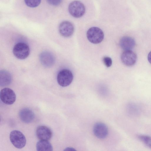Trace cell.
<instances>
[{
  "mask_svg": "<svg viewBox=\"0 0 151 151\" xmlns=\"http://www.w3.org/2000/svg\"><path fill=\"white\" fill-rule=\"evenodd\" d=\"M87 37L90 42L96 44L102 41L104 38V35L101 29L96 27H92L88 30Z\"/></svg>",
  "mask_w": 151,
  "mask_h": 151,
  "instance_id": "cell-1",
  "label": "cell"
},
{
  "mask_svg": "<svg viewBox=\"0 0 151 151\" xmlns=\"http://www.w3.org/2000/svg\"><path fill=\"white\" fill-rule=\"evenodd\" d=\"M10 140L16 148L21 149L24 147L26 144L25 136L20 131L14 130L11 131L10 134Z\"/></svg>",
  "mask_w": 151,
  "mask_h": 151,
  "instance_id": "cell-3",
  "label": "cell"
},
{
  "mask_svg": "<svg viewBox=\"0 0 151 151\" xmlns=\"http://www.w3.org/2000/svg\"><path fill=\"white\" fill-rule=\"evenodd\" d=\"M39 58L42 64L46 67L51 66L55 62V58L53 55L48 52H42L39 55Z\"/></svg>",
  "mask_w": 151,
  "mask_h": 151,
  "instance_id": "cell-11",
  "label": "cell"
},
{
  "mask_svg": "<svg viewBox=\"0 0 151 151\" xmlns=\"http://www.w3.org/2000/svg\"><path fill=\"white\" fill-rule=\"evenodd\" d=\"M47 2L50 5L57 6L59 5L62 0H46Z\"/></svg>",
  "mask_w": 151,
  "mask_h": 151,
  "instance_id": "cell-19",
  "label": "cell"
},
{
  "mask_svg": "<svg viewBox=\"0 0 151 151\" xmlns=\"http://www.w3.org/2000/svg\"><path fill=\"white\" fill-rule=\"evenodd\" d=\"M138 138L146 146L151 149V137L147 135L140 134L137 135Z\"/></svg>",
  "mask_w": 151,
  "mask_h": 151,
  "instance_id": "cell-16",
  "label": "cell"
},
{
  "mask_svg": "<svg viewBox=\"0 0 151 151\" xmlns=\"http://www.w3.org/2000/svg\"><path fill=\"white\" fill-rule=\"evenodd\" d=\"M0 99L2 101L7 105L13 104L16 99V96L13 91L10 88H5L1 90Z\"/></svg>",
  "mask_w": 151,
  "mask_h": 151,
  "instance_id": "cell-6",
  "label": "cell"
},
{
  "mask_svg": "<svg viewBox=\"0 0 151 151\" xmlns=\"http://www.w3.org/2000/svg\"><path fill=\"white\" fill-rule=\"evenodd\" d=\"M36 147L37 151L53 150L52 145L48 140H40L37 142Z\"/></svg>",
  "mask_w": 151,
  "mask_h": 151,
  "instance_id": "cell-15",
  "label": "cell"
},
{
  "mask_svg": "<svg viewBox=\"0 0 151 151\" xmlns=\"http://www.w3.org/2000/svg\"><path fill=\"white\" fill-rule=\"evenodd\" d=\"M26 5L30 7H35L40 3L41 0H24Z\"/></svg>",
  "mask_w": 151,
  "mask_h": 151,
  "instance_id": "cell-17",
  "label": "cell"
},
{
  "mask_svg": "<svg viewBox=\"0 0 151 151\" xmlns=\"http://www.w3.org/2000/svg\"><path fill=\"white\" fill-rule=\"evenodd\" d=\"M103 61L104 65L107 67H110L112 64V60L111 58L109 57H104L103 58Z\"/></svg>",
  "mask_w": 151,
  "mask_h": 151,
  "instance_id": "cell-18",
  "label": "cell"
},
{
  "mask_svg": "<svg viewBox=\"0 0 151 151\" xmlns=\"http://www.w3.org/2000/svg\"><path fill=\"white\" fill-rule=\"evenodd\" d=\"M137 58L136 54L131 50L124 51L121 56L122 63L128 66L134 65L136 63Z\"/></svg>",
  "mask_w": 151,
  "mask_h": 151,
  "instance_id": "cell-7",
  "label": "cell"
},
{
  "mask_svg": "<svg viewBox=\"0 0 151 151\" xmlns=\"http://www.w3.org/2000/svg\"><path fill=\"white\" fill-rule=\"evenodd\" d=\"M134 40L132 37L128 36L122 37L119 41L120 46L124 51L131 50L135 45Z\"/></svg>",
  "mask_w": 151,
  "mask_h": 151,
  "instance_id": "cell-13",
  "label": "cell"
},
{
  "mask_svg": "<svg viewBox=\"0 0 151 151\" xmlns=\"http://www.w3.org/2000/svg\"><path fill=\"white\" fill-rule=\"evenodd\" d=\"M59 31L62 36L66 37H69L73 33L74 27L71 22L67 21H63L60 24Z\"/></svg>",
  "mask_w": 151,
  "mask_h": 151,
  "instance_id": "cell-8",
  "label": "cell"
},
{
  "mask_svg": "<svg viewBox=\"0 0 151 151\" xmlns=\"http://www.w3.org/2000/svg\"><path fill=\"white\" fill-rule=\"evenodd\" d=\"M68 11L70 14L76 18L82 16L85 12L84 5L78 1H74L71 2L68 6Z\"/></svg>",
  "mask_w": 151,
  "mask_h": 151,
  "instance_id": "cell-4",
  "label": "cell"
},
{
  "mask_svg": "<svg viewBox=\"0 0 151 151\" xmlns=\"http://www.w3.org/2000/svg\"><path fill=\"white\" fill-rule=\"evenodd\" d=\"M147 58L149 62L151 64V51L148 54Z\"/></svg>",
  "mask_w": 151,
  "mask_h": 151,
  "instance_id": "cell-21",
  "label": "cell"
},
{
  "mask_svg": "<svg viewBox=\"0 0 151 151\" xmlns=\"http://www.w3.org/2000/svg\"><path fill=\"white\" fill-rule=\"evenodd\" d=\"M73 76L71 71L67 69L60 70L57 76V81L58 84L61 86L66 87L72 82Z\"/></svg>",
  "mask_w": 151,
  "mask_h": 151,
  "instance_id": "cell-5",
  "label": "cell"
},
{
  "mask_svg": "<svg viewBox=\"0 0 151 151\" xmlns=\"http://www.w3.org/2000/svg\"><path fill=\"white\" fill-rule=\"evenodd\" d=\"M93 131L94 135L100 139L106 138L108 133L107 126L101 122H98L94 124Z\"/></svg>",
  "mask_w": 151,
  "mask_h": 151,
  "instance_id": "cell-9",
  "label": "cell"
},
{
  "mask_svg": "<svg viewBox=\"0 0 151 151\" xmlns=\"http://www.w3.org/2000/svg\"><path fill=\"white\" fill-rule=\"evenodd\" d=\"M13 52L16 58L22 60L26 58L29 56L30 49L29 46L26 43L19 42L14 46Z\"/></svg>",
  "mask_w": 151,
  "mask_h": 151,
  "instance_id": "cell-2",
  "label": "cell"
},
{
  "mask_svg": "<svg viewBox=\"0 0 151 151\" xmlns=\"http://www.w3.org/2000/svg\"><path fill=\"white\" fill-rule=\"evenodd\" d=\"M19 116L23 122L29 123L34 119L35 115L32 110L28 108H24L21 109L19 113Z\"/></svg>",
  "mask_w": 151,
  "mask_h": 151,
  "instance_id": "cell-12",
  "label": "cell"
},
{
  "mask_svg": "<svg viewBox=\"0 0 151 151\" xmlns=\"http://www.w3.org/2000/svg\"><path fill=\"white\" fill-rule=\"evenodd\" d=\"M10 73L6 70H2L0 72V85L4 86L9 85L12 81Z\"/></svg>",
  "mask_w": 151,
  "mask_h": 151,
  "instance_id": "cell-14",
  "label": "cell"
},
{
  "mask_svg": "<svg viewBox=\"0 0 151 151\" xmlns=\"http://www.w3.org/2000/svg\"><path fill=\"white\" fill-rule=\"evenodd\" d=\"M36 134L40 140L48 141L51 138L52 132L51 129L47 127L40 126L36 129Z\"/></svg>",
  "mask_w": 151,
  "mask_h": 151,
  "instance_id": "cell-10",
  "label": "cell"
},
{
  "mask_svg": "<svg viewBox=\"0 0 151 151\" xmlns=\"http://www.w3.org/2000/svg\"><path fill=\"white\" fill-rule=\"evenodd\" d=\"M64 151H76L74 148L72 147H68L65 148L64 150Z\"/></svg>",
  "mask_w": 151,
  "mask_h": 151,
  "instance_id": "cell-20",
  "label": "cell"
}]
</instances>
